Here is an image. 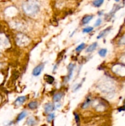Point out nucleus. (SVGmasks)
Wrapping results in <instances>:
<instances>
[{
  "mask_svg": "<svg viewBox=\"0 0 125 126\" xmlns=\"http://www.w3.org/2000/svg\"><path fill=\"white\" fill-rule=\"evenodd\" d=\"M110 27H108V28H106V29L104 30L103 31H101V32L99 34V35L98 36L97 38L98 39L104 37L105 35H106L108 33V31L110 30Z\"/></svg>",
  "mask_w": 125,
  "mask_h": 126,
  "instance_id": "obj_10",
  "label": "nucleus"
},
{
  "mask_svg": "<svg viewBox=\"0 0 125 126\" xmlns=\"http://www.w3.org/2000/svg\"><path fill=\"white\" fill-rule=\"evenodd\" d=\"M97 46H98V43H93L92 44L90 45V46H89L88 48H87L86 52H93V51H95V49H96V48H97Z\"/></svg>",
  "mask_w": 125,
  "mask_h": 126,
  "instance_id": "obj_9",
  "label": "nucleus"
},
{
  "mask_svg": "<svg viewBox=\"0 0 125 126\" xmlns=\"http://www.w3.org/2000/svg\"><path fill=\"white\" fill-rule=\"evenodd\" d=\"M93 28L92 26H88V27L85 28L83 30V33H88L91 32L92 31H93Z\"/></svg>",
  "mask_w": 125,
  "mask_h": 126,
  "instance_id": "obj_18",
  "label": "nucleus"
},
{
  "mask_svg": "<svg viewBox=\"0 0 125 126\" xmlns=\"http://www.w3.org/2000/svg\"><path fill=\"white\" fill-rule=\"evenodd\" d=\"M101 23H102V20H101V18H99V19H98V20L96 21V22H95V26H99V25H101Z\"/></svg>",
  "mask_w": 125,
  "mask_h": 126,
  "instance_id": "obj_21",
  "label": "nucleus"
},
{
  "mask_svg": "<svg viewBox=\"0 0 125 126\" xmlns=\"http://www.w3.org/2000/svg\"><path fill=\"white\" fill-rule=\"evenodd\" d=\"M26 96H21V97H18L17 98V100H15V104L17 105H20L22 103H23L25 101H26Z\"/></svg>",
  "mask_w": 125,
  "mask_h": 126,
  "instance_id": "obj_7",
  "label": "nucleus"
},
{
  "mask_svg": "<svg viewBox=\"0 0 125 126\" xmlns=\"http://www.w3.org/2000/svg\"><path fill=\"white\" fill-rule=\"evenodd\" d=\"M16 41L18 46H25L29 43V39L23 34H18L16 38Z\"/></svg>",
  "mask_w": 125,
  "mask_h": 126,
  "instance_id": "obj_2",
  "label": "nucleus"
},
{
  "mask_svg": "<svg viewBox=\"0 0 125 126\" xmlns=\"http://www.w3.org/2000/svg\"><path fill=\"white\" fill-rule=\"evenodd\" d=\"M104 3L103 0H98V1H95L93 2V4L95 7H100L102 4V3Z\"/></svg>",
  "mask_w": 125,
  "mask_h": 126,
  "instance_id": "obj_16",
  "label": "nucleus"
},
{
  "mask_svg": "<svg viewBox=\"0 0 125 126\" xmlns=\"http://www.w3.org/2000/svg\"><path fill=\"white\" fill-rule=\"evenodd\" d=\"M28 106L30 109H35L38 106V103L37 101H31L28 104Z\"/></svg>",
  "mask_w": 125,
  "mask_h": 126,
  "instance_id": "obj_15",
  "label": "nucleus"
},
{
  "mask_svg": "<svg viewBox=\"0 0 125 126\" xmlns=\"http://www.w3.org/2000/svg\"><path fill=\"white\" fill-rule=\"evenodd\" d=\"M85 46V43H82V44H80L79 45V46L77 47L75 50H76V51H77V52L80 51L81 50H82V49H84Z\"/></svg>",
  "mask_w": 125,
  "mask_h": 126,
  "instance_id": "obj_19",
  "label": "nucleus"
},
{
  "mask_svg": "<svg viewBox=\"0 0 125 126\" xmlns=\"http://www.w3.org/2000/svg\"><path fill=\"white\" fill-rule=\"evenodd\" d=\"M9 44L8 39L4 36L0 35V48H6Z\"/></svg>",
  "mask_w": 125,
  "mask_h": 126,
  "instance_id": "obj_4",
  "label": "nucleus"
},
{
  "mask_svg": "<svg viewBox=\"0 0 125 126\" xmlns=\"http://www.w3.org/2000/svg\"><path fill=\"white\" fill-rule=\"evenodd\" d=\"M44 64H40L36 66L33 70V75L34 76H38L40 75V74L41 73L43 69H44Z\"/></svg>",
  "mask_w": 125,
  "mask_h": 126,
  "instance_id": "obj_3",
  "label": "nucleus"
},
{
  "mask_svg": "<svg viewBox=\"0 0 125 126\" xmlns=\"http://www.w3.org/2000/svg\"><path fill=\"white\" fill-rule=\"evenodd\" d=\"M22 9L25 14L29 16H33L38 12L39 6L36 2L29 1L22 5Z\"/></svg>",
  "mask_w": 125,
  "mask_h": 126,
  "instance_id": "obj_1",
  "label": "nucleus"
},
{
  "mask_svg": "<svg viewBox=\"0 0 125 126\" xmlns=\"http://www.w3.org/2000/svg\"><path fill=\"white\" fill-rule=\"evenodd\" d=\"M55 109V105L53 103H48L45 104L44 110L46 113L52 112Z\"/></svg>",
  "mask_w": 125,
  "mask_h": 126,
  "instance_id": "obj_5",
  "label": "nucleus"
},
{
  "mask_svg": "<svg viewBox=\"0 0 125 126\" xmlns=\"http://www.w3.org/2000/svg\"><path fill=\"white\" fill-rule=\"evenodd\" d=\"M92 18H93V15H87V16H86V17H85L83 18L82 23L83 24H87L91 21Z\"/></svg>",
  "mask_w": 125,
  "mask_h": 126,
  "instance_id": "obj_12",
  "label": "nucleus"
},
{
  "mask_svg": "<svg viewBox=\"0 0 125 126\" xmlns=\"http://www.w3.org/2000/svg\"><path fill=\"white\" fill-rule=\"evenodd\" d=\"M26 116H27V113H26V111H23V112H21V113H20V114L18 116L17 121H21L23 119H24Z\"/></svg>",
  "mask_w": 125,
  "mask_h": 126,
  "instance_id": "obj_13",
  "label": "nucleus"
},
{
  "mask_svg": "<svg viewBox=\"0 0 125 126\" xmlns=\"http://www.w3.org/2000/svg\"><path fill=\"white\" fill-rule=\"evenodd\" d=\"M67 68H68V71H69L68 80H67V81H69V80L71 79V76H72V72H73L74 68V65L71 63L70 65H69Z\"/></svg>",
  "mask_w": 125,
  "mask_h": 126,
  "instance_id": "obj_8",
  "label": "nucleus"
},
{
  "mask_svg": "<svg viewBox=\"0 0 125 126\" xmlns=\"http://www.w3.org/2000/svg\"><path fill=\"white\" fill-rule=\"evenodd\" d=\"M107 52V49H102L99 51V55L101 56V57H105V55H106Z\"/></svg>",
  "mask_w": 125,
  "mask_h": 126,
  "instance_id": "obj_17",
  "label": "nucleus"
},
{
  "mask_svg": "<svg viewBox=\"0 0 125 126\" xmlns=\"http://www.w3.org/2000/svg\"><path fill=\"white\" fill-rule=\"evenodd\" d=\"M62 95H63L62 93H61V92H60V93H57V94H56L55 95H54V100L55 101H56V102H58V101L61 100V98L62 97Z\"/></svg>",
  "mask_w": 125,
  "mask_h": 126,
  "instance_id": "obj_11",
  "label": "nucleus"
},
{
  "mask_svg": "<svg viewBox=\"0 0 125 126\" xmlns=\"http://www.w3.org/2000/svg\"><path fill=\"white\" fill-rule=\"evenodd\" d=\"M113 70L116 73L120 75H125V68L121 66H116V68H113Z\"/></svg>",
  "mask_w": 125,
  "mask_h": 126,
  "instance_id": "obj_6",
  "label": "nucleus"
},
{
  "mask_svg": "<svg viewBox=\"0 0 125 126\" xmlns=\"http://www.w3.org/2000/svg\"><path fill=\"white\" fill-rule=\"evenodd\" d=\"M36 121L34 120V119H33V117H29L27 121V124L28 126H33L36 124Z\"/></svg>",
  "mask_w": 125,
  "mask_h": 126,
  "instance_id": "obj_14",
  "label": "nucleus"
},
{
  "mask_svg": "<svg viewBox=\"0 0 125 126\" xmlns=\"http://www.w3.org/2000/svg\"><path fill=\"white\" fill-rule=\"evenodd\" d=\"M54 117H55V114L53 113L49 114V116L47 117V121L48 122H51L52 120L54 119Z\"/></svg>",
  "mask_w": 125,
  "mask_h": 126,
  "instance_id": "obj_20",
  "label": "nucleus"
}]
</instances>
